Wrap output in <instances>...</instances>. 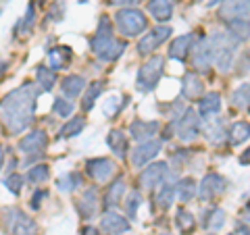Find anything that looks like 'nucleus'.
Here are the masks:
<instances>
[{"label":"nucleus","instance_id":"21","mask_svg":"<svg viewBox=\"0 0 250 235\" xmlns=\"http://www.w3.org/2000/svg\"><path fill=\"white\" fill-rule=\"evenodd\" d=\"M205 136L210 144H223L229 137V129H225V123L221 119H208V125L205 127Z\"/></svg>","mask_w":250,"mask_h":235},{"label":"nucleus","instance_id":"9","mask_svg":"<svg viewBox=\"0 0 250 235\" xmlns=\"http://www.w3.org/2000/svg\"><path fill=\"white\" fill-rule=\"evenodd\" d=\"M219 17L225 23L246 21L250 23V0H223L219 6Z\"/></svg>","mask_w":250,"mask_h":235},{"label":"nucleus","instance_id":"16","mask_svg":"<svg viewBox=\"0 0 250 235\" xmlns=\"http://www.w3.org/2000/svg\"><path fill=\"white\" fill-rule=\"evenodd\" d=\"M190 52H192V65H194V69L200 71V73L208 71V67H210V62H213V59H210V50H208V40H207V38H202V40H198V42H194Z\"/></svg>","mask_w":250,"mask_h":235},{"label":"nucleus","instance_id":"19","mask_svg":"<svg viewBox=\"0 0 250 235\" xmlns=\"http://www.w3.org/2000/svg\"><path fill=\"white\" fill-rule=\"evenodd\" d=\"M182 94L184 98L188 100H194L205 94V81L200 79L198 73H186L184 79H182Z\"/></svg>","mask_w":250,"mask_h":235},{"label":"nucleus","instance_id":"46","mask_svg":"<svg viewBox=\"0 0 250 235\" xmlns=\"http://www.w3.org/2000/svg\"><path fill=\"white\" fill-rule=\"evenodd\" d=\"M61 17H62V9L59 11V6L54 4V9L48 13V19H50V21H61Z\"/></svg>","mask_w":250,"mask_h":235},{"label":"nucleus","instance_id":"3","mask_svg":"<svg viewBox=\"0 0 250 235\" xmlns=\"http://www.w3.org/2000/svg\"><path fill=\"white\" fill-rule=\"evenodd\" d=\"M163 71H165V57L154 54V57H150L142 67H140L138 79H136V88L142 94L152 92L156 85H159L161 77H163Z\"/></svg>","mask_w":250,"mask_h":235},{"label":"nucleus","instance_id":"8","mask_svg":"<svg viewBox=\"0 0 250 235\" xmlns=\"http://www.w3.org/2000/svg\"><path fill=\"white\" fill-rule=\"evenodd\" d=\"M46 146H48L46 133L42 129H36V131L27 133V136L19 142V150H21L23 156H25V162H31V160L40 158V156L44 154Z\"/></svg>","mask_w":250,"mask_h":235},{"label":"nucleus","instance_id":"44","mask_svg":"<svg viewBox=\"0 0 250 235\" xmlns=\"http://www.w3.org/2000/svg\"><path fill=\"white\" fill-rule=\"evenodd\" d=\"M46 198V192L44 190H38L36 194H34V198H31V208H34V210H38V208H40V202Z\"/></svg>","mask_w":250,"mask_h":235},{"label":"nucleus","instance_id":"26","mask_svg":"<svg viewBox=\"0 0 250 235\" xmlns=\"http://www.w3.org/2000/svg\"><path fill=\"white\" fill-rule=\"evenodd\" d=\"M85 79L82 75H67L65 79H62V83H61V90H62V94H65L67 98H77L80 94L85 90Z\"/></svg>","mask_w":250,"mask_h":235},{"label":"nucleus","instance_id":"38","mask_svg":"<svg viewBox=\"0 0 250 235\" xmlns=\"http://www.w3.org/2000/svg\"><path fill=\"white\" fill-rule=\"evenodd\" d=\"M175 223H177V227H179V231L182 233H192L194 227H196V221H194L192 213H188L186 208H179L175 213Z\"/></svg>","mask_w":250,"mask_h":235},{"label":"nucleus","instance_id":"31","mask_svg":"<svg viewBox=\"0 0 250 235\" xmlns=\"http://www.w3.org/2000/svg\"><path fill=\"white\" fill-rule=\"evenodd\" d=\"M125 194V179H115L113 185H108L106 192V208H115L117 204H121V198Z\"/></svg>","mask_w":250,"mask_h":235},{"label":"nucleus","instance_id":"10","mask_svg":"<svg viewBox=\"0 0 250 235\" xmlns=\"http://www.w3.org/2000/svg\"><path fill=\"white\" fill-rule=\"evenodd\" d=\"M171 36V27L169 25H156L154 29H150L148 34H144L140 38L138 42V52L148 57V54H152L156 48H159L161 44H165Z\"/></svg>","mask_w":250,"mask_h":235},{"label":"nucleus","instance_id":"2","mask_svg":"<svg viewBox=\"0 0 250 235\" xmlns=\"http://www.w3.org/2000/svg\"><path fill=\"white\" fill-rule=\"evenodd\" d=\"M208 40V50H210V59L217 65L219 71L228 73L229 69L233 67V59H236V50L240 42L233 38L229 31H217Z\"/></svg>","mask_w":250,"mask_h":235},{"label":"nucleus","instance_id":"18","mask_svg":"<svg viewBox=\"0 0 250 235\" xmlns=\"http://www.w3.org/2000/svg\"><path fill=\"white\" fill-rule=\"evenodd\" d=\"M194 42L196 40H194L192 34H184V36L175 38V40L171 42V46H169V57L175 59V60H186L188 54H190V50H192Z\"/></svg>","mask_w":250,"mask_h":235},{"label":"nucleus","instance_id":"7","mask_svg":"<svg viewBox=\"0 0 250 235\" xmlns=\"http://www.w3.org/2000/svg\"><path fill=\"white\" fill-rule=\"evenodd\" d=\"M171 127L175 129V136L182 139V142H194L200 136V117L196 111L192 108H186L182 117L171 123Z\"/></svg>","mask_w":250,"mask_h":235},{"label":"nucleus","instance_id":"28","mask_svg":"<svg viewBox=\"0 0 250 235\" xmlns=\"http://www.w3.org/2000/svg\"><path fill=\"white\" fill-rule=\"evenodd\" d=\"M173 202H175V183L163 181L159 185V192H156V206L161 210H167L173 206Z\"/></svg>","mask_w":250,"mask_h":235},{"label":"nucleus","instance_id":"25","mask_svg":"<svg viewBox=\"0 0 250 235\" xmlns=\"http://www.w3.org/2000/svg\"><path fill=\"white\" fill-rule=\"evenodd\" d=\"M225 223V210L219 206H208L205 210V218H202V227L208 231H219Z\"/></svg>","mask_w":250,"mask_h":235},{"label":"nucleus","instance_id":"11","mask_svg":"<svg viewBox=\"0 0 250 235\" xmlns=\"http://www.w3.org/2000/svg\"><path fill=\"white\" fill-rule=\"evenodd\" d=\"M225 190H228V181H225V177H221L219 173H208L202 177V181L198 185V198L202 202H210L219 198Z\"/></svg>","mask_w":250,"mask_h":235},{"label":"nucleus","instance_id":"35","mask_svg":"<svg viewBox=\"0 0 250 235\" xmlns=\"http://www.w3.org/2000/svg\"><path fill=\"white\" fill-rule=\"evenodd\" d=\"M80 185H83V179H82L80 173H75V171H71V173H65L62 177H59V181H57V187L61 192H73Z\"/></svg>","mask_w":250,"mask_h":235},{"label":"nucleus","instance_id":"20","mask_svg":"<svg viewBox=\"0 0 250 235\" xmlns=\"http://www.w3.org/2000/svg\"><path fill=\"white\" fill-rule=\"evenodd\" d=\"M77 210H80L82 218H92L94 215L98 213V194L96 190H85L82 194V198L77 200Z\"/></svg>","mask_w":250,"mask_h":235},{"label":"nucleus","instance_id":"36","mask_svg":"<svg viewBox=\"0 0 250 235\" xmlns=\"http://www.w3.org/2000/svg\"><path fill=\"white\" fill-rule=\"evenodd\" d=\"M36 77H38V83H40V90H44V92H50L54 88V83H57V75H54L50 67L40 65L36 71Z\"/></svg>","mask_w":250,"mask_h":235},{"label":"nucleus","instance_id":"51","mask_svg":"<svg viewBox=\"0 0 250 235\" xmlns=\"http://www.w3.org/2000/svg\"><path fill=\"white\" fill-rule=\"evenodd\" d=\"M159 235H171V233H159Z\"/></svg>","mask_w":250,"mask_h":235},{"label":"nucleus","instance_id":"48","mask_svg":"<svg viewBox=\"0 0 250 235\" xmlns=\"http://www.w3.org/2000/svg\"><path fill=\"white\" fill-rule=\"evenodd\" d=\"M233 235H250V231H248V227H244V225H240L238 227V231L233 233Z\"/></svg>","mask_w":250,"mask_h":235},{"label":"nucleus","instance_id":"33","mask_svg":"<svg viewBox=\"0 0 250 235\" xmlns=\"http://www.w3.org/2000/svg\"><path fill=\"white\" fill-rule=\"evenodd\" d=\"M231 104L242 111H250V83H242L231 94Z\"/></svg>","mask_w":250,"mask_h":235},{"label":"nucleus","instance_id":"40","mask_svg":"<svg viewBox=\"0 0 250 235\" xmlns=\"http://www.w3.org/2000/svg\"><path fill=\"white\" fill-rule=\"evenodd\" d=\"M34 25H36V6H34V4H29V6H27L25 17H23V19L19 21L17 31H19L21 36H27V34H31V29H34Z\"/></svg>","mask_w":250,"mask_h":235},{"label":"nucleus","instance_id":"5","mask_svg":"<svg viewBox=\"0 0 250 235\" xmlns=\"http://www.w3.org/2000/svg\"><path fill=\"white\" fill-rule=\"evenodd\" d=\"M4 229L9 235H38V227L19 208H4Z\"/></svg>","mask_w":250,"mask_h":235},{"label":"nucleus","instance_id":"24","mask_svg":"<svg viewBox=\"0 0 250 235\" xmlns=\"http://www.w3.org/2000/svg\"><path fill=\"white\" fill-rule=\"evenodd\" d=\"M148 11L159 23H165L173 17V2L171 0H150L148 2Z\"/></svg>","mask_w":250,"mask_h":235},{"label":"nucleus","instance_id":"15","mask_svg":"<svg viewBox=\"0 0 250 235\" xmlns=\"http://www.w3.org/2000/svg\"><path fill=\"white\" fill-rule=\"evenodd\" d=\"M100 227H103V231H106L108 235H121V233H127L131 229L127 218L119 213H115V210H108V213L103 215Z\"/></svg>","mask_w":250,"mask_h":235},{"label":"nucleus","instance_id":"30","mask_svg":"<svg viewBox=\"0 0 250 235\" xmlns=\"http://www.w3.org/2000/svg\"><path fill=\"white\" fill-rule=\"evenodd\" d=\"M85 127V119L83 117H73V119H69L62 127L59 129V137L61 139H67V137H73V136H80Z\"/></svg>","mask_w":250,"mask_h":235},{"label":"nucleus","instance_id":"43","mask_svg":"<svg viewBox=\"0 0 250 235\" xmlns=\"http://www.w3.org/2000/svg\"><path fill=\"white\" fill-rule=\"evenodd\" d=\"M52 111L65 119V117H69L73 113V102H69V100H65V98H57L54 104H52Z\"/></svg>","mask_w":250,"mask_h":235},{"label":"nucleus","instance_id":"14","mask_svg":"<svg viewBox=\"0 0 250 235\" xmlns=\"http://www.w3.org/2000/svg\"><path fill=\"white\" fill-rule=\"evenodd\" d=\"M163 142L161 139H148V142H142L134 152H131V164L136 169H142L146 162H150L156 154L161 152Z\"/></svg>","mask_w":250,"mask_h":235},{"label":"nucleus","instance_id":"47","mask_svg":"<svg viewBox=\"0 0 250 235\" xmlns=\"http://www.w3.org/2000/svg\"><path fill=\"white\" fill-rule=\"evenodd\" d=\"M82 235H100V231L96 229V227H85V229L82 231Z\"/></svg>","mask_w":250,"mask_h":235},{"label":"nucleus","instance_id":"32","mask_svg":"<svg viewBox=\"0 0 250 235\" xmlns=\"http://www.w3.org/2000/svg\"><path fill=\"white\" fill-rule=\"evenodd\" d=\"M229 139L233 146H240L242 142H246V139H250V123L248 121H238L231 125L229 129Z\"/></svg>","mask_w":250,"mask_h":235},{"label":"nucleus","instance_id":"34","mask_svg":"<svg viewBox=\"0 0 250 235\" xmlns=\"http://www.w3.org/2000/svg\"><path fill=\"white\" fill-rule=\"evenodd\" d=\"M103 92H104V81H94L90 85L88 92H85V96H83V102H82V108H83L85 113L92 111L94 104H96V100H98V96Z\"/></svg>","mask_w":250,"mask_h":235},{"label":"nucleus","instance_id":"29","mask_svg":"<svg viewBox=\"0 0 250 235\" xmlns=\"http://www.w3.org/2000/svg\"><path fill=\"white\" fill-rule=\"evenodd\" d=\"M196 181L192 177H184L175 183V196L179 198V202H190L194 196H196Z\"/></svg>","mask_w":250,"mask_h":235},{"label":"nucleus","instance_id":"54","mask_svg":"<svg viewBox=\"0 0 250 235\" xmlns=\"http://www.w3.org/2000/svg\"><path fill=\"white\" fill-rule=\"evenodd\" d=\"M229 235H233V233H229Z\"/></svg>","mask_w":250,"mask_h":235},{"label":"nucleus","instance_id":"17","mask_svg":"<svg viewBox=\"0 0 250 235\" xmlns=\"http://www.w3.org/2000/svg\"><path fill=\"white\" fill-rule=\"evenodd\" d=\"M161 129L159 121H134L129 125V133L136 142H148L152 136H156V131Z\"/></svg>","mask_w":250,"mask_h":235},{"label":"nucleus","instance_id":"39","mask_svg":"<svg viewBox=\"0 0 250 235\" xmlns=\"http://www.w3.org/2000/svg\"><path fill=\"white\" fill-rule=\"evenodd\" d=\"M228 31L236 38L238 42H244L250 38V23L246 21H229L228 23Z\"/></svg>","mask_w":250,"mask_h":235},{"label":"nucleus","instance_id":"13","mask_svg":"<svg viewBox=\"0 0 250 235\" xmlns=\"http://www.w3.org/2000/svg\"><path fill=\"white\" fill-rule=\"evenodd\" d=\"M85 171L88 175L98 183H106L108 179H113L117 173V164L108 158H92L85 164Z\"/></svg>","mask_w":250,"mask_h":235},{"label":"nucleus","instance_id":"22","mask_svg":"<svg viewBox=\"0 0 250 235\" xmlns=\"http://www.w3.org/2000/svg\"><path fill=\"white\" fill-rule=\"evenodd\" d=\"M71 48L69 46H59V48H52L48 52V65L52 71H61V69H67L69 62H71Z\"/></svg>","mask_w":250,"mask_h":235},{"label":"nucleus","instance_id":"1","mask_svg":"<svg viewBox=\"0 0 250 235\" xmlns=\"http://www.w3.org/2000/svg\"><path fill=\"white\" fill-rule=\"evenodd\" d=\"M40 94V85L36 83H23L21 88L9 92L0 102V119L4 127L13 136L25 131L36 115V98Z\"/></svg>","mask_w":250,"mask_h":235},{"label":"nucleus","instance_id":"4","mask_svg":"<svg viewBox=\"0 0 250 235\" xmlns=\"http://www.w3.org/2000/svg\"><path fill=\"white\" fill-rule=\"evenodd\" d=\"M115 23H117V29L121 31V36H125V38H136L148 29L146 15L138 9H131V6L117 11Z\"/></svg>","mask_w":250,"mask_h":235},{"label":"nucleus","instance_id":"52","mask_svg":"<svg viewBox=\"0 0 250 235\" xmlns=\"http://www.w3.org/2000/svg\"><path fill=\"white\" fill-rule=\"evenodd\" d=\"M80 2H82V4H83V2H85V0H80Z\"/></svg>","mask_w":250,"mask_h":235},{"label":"nucleus","instance_id":"23","mask_svg":"<svg viewBox=\"0 0 250 235\" xmlns=\"http://www.w3.org/2000/svg\"><path fill=\"white\" fill-rule=\"evenodd\" d=\"M219 111H221V94L217 92H208L205 98L200 100V106H198V115L205 117L208 121L210 117H215Z\"/></svg>","mask_w":250,"mask_h":235},{"label":"nucleus","instance_id":"45","mask_svg":"<svg viewBox=\"0 0 250 235\" xmlns=\"http://www.w3.org/2000/svg\"><path fill=\"white\" fill-rule=\"evenodd\" d=\"M138 2H142V0H106V4H113V6H131Z\"/></svg>","mask_w":250,"mask_h":235},{"label":"nucleus","instance_id":"53","mask_svg":"<svg viewBox=\"0 0 250 235\" xmlns=\"http://www.w3.org/2000/svg\"><path fill=\"white\" fill-rule=\"evenodd\" d=\"M40 2H44V0H40Z\"/></svg>","mask_w":250,"mask_h":235},{"label":"nucleus","instance_id":"6","mask_svg":"<svg viewBox=\"0 0 250 235\" xmlns=\"http://www.w3.org/2000/svg\"><path fill=\"white\" fill-rule=\"evenodd\" d=\"M90 46H92V52L96 54L100 60H106V62L117 60L125 52V42L117 40L115 36H96L94 34Z\"/></svg>","mask_w":250,"mask_h":235},{"label":"nucleus","instance_id":"50","mask_svg":"<svg viewBox=\"0 0 250 235\" xmlns=\"http://www.w3.org/2000/svg\"><path fill=\"white\" fill-rule=\"evenodd\" d=\"M2 160H4V150H2V146H0V169H2Z\"/></svg>","mask_w":250,"mask_h":235},{"label":"nucleus","instance_id":"37","mask_svg":"<svg viewBox=\"0 0 250 235\" xmlns=\"http://www.w3.org/2000/svg\"><path fill=\"white\" fill-rule=\"evenodd\" d=\"M48 177H50L48 164H36V167H31L27 171V175H25L27 181L29 183H36V185H42L44 181H48Z\"/></svg>","mask_w":250,"mask_h":235},{"label":"nucleus","instance_id":"42","mask_svg":"<svg viewBox=\"0 0 250 235\" xmlns=\"http://www.w3.org/2000/svg\"><path fill=\"white\" fill-rule=\"evenodd\" d=\"M23 183H25V179H23L19 173H11V175H6V179H4V187L15 196L21 194V185Z\"/></svg>","mask_w":250,"mask_h":235},{"label":"nucleus","instance_id":"12","mask_svg":"<svg viewBox=\"0 0 250 235\" xmlns=\"http://www.w3.org/2000/svg\"><path fill=\"white\" fill-rule=\"evenodd\" d=\"M169 175V164L167 162H152L140 173V183L144 190H154L156 185H161Z\"/></svg>","mask_w":250,"mask_h":235},{"label":"nucleus","instance_id":"27","mask_svg":"<svg viewBox=\"0 0 250 235\" xmlns=\"http://www.w3.org/2000/svg\"><path fill=\"white\" fill-rule=\"evenodd\" d=\"M106 144L115 152V156H119V158H123L125 152H127V137H125L123 129H113L106 136Z\"/></svg>","mask_w":250,"mask_h":235},{"label":"nucleus","instance_id":"41","mask_svg":"<svg viewBox=\"0 0 250 235\" xmlns=\"http://www.w3.org/2000/svg\"><path fill=\"white\" fill-rule=\"evenodd\" d=\"M142 204V196H140V192H131L127 196V200L123 202L125 206V215H127V218H136L138 215V206Z\"/></svg>","mask_w":250,"mask_h":235},{"label":"nucleus","instance_id":"49","mask_svg":"<svg viewBox=\"0 0 250 235\" xmlns=\"http://www.w3.org/2000/svg\"><path fill=\"white\" fill-rule=\"evenodd\" d=\"M240 162H242V164H248V162H250V148H248V152H246V154L240 158Z\"/></svg>","mask_w":250,"mask_h":235}]
</instances>
